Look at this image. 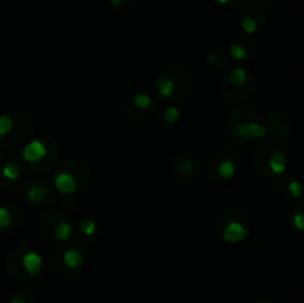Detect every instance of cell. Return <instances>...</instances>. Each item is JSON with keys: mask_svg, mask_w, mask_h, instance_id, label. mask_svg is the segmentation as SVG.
<instances>
[{"mask_svg": "<svg viewBox=\"0 0 304 303\" xmlns=\"http://www.w3.org/2000/svg\"><path fill=\"white\" fill-rule=\"evenodd\" d=\"M232 132L242 138H264L268 130L257 122H239L232 127Z\"/></svg>", "mask_w": 304, "mask_h": 303, "instance_id": "1", "label": "cell"}, {"mask_svg": "<svg viewBox=\"0 0 304 303\" xmlns=\"http://www.w3.org/2000/svg\"><path fill=\"white\" fill-rule=\"evenodd\" d=\"M248 235V229L240 221H230L222 230V238L230 244H238L244 241Z\"/></svg>", "mask_w": 304, "mask_h": 303, "instance_id": "2", "label": "cell"}, {"mask_svg": "<svg viewBox=\"0 0 304 303\" xmlns=\"http://www.w3.org/2000/svg\"><path fill=\"white\" fill-rule=\"evenodd\" d=\"M46 146L40 140H32L22 150V158L24 161L34 164V162H40L46 156Z\"/></svg>", "mask_w": 304, "mask_h": 303, "instance_id": "3", "label": "cell"}, {"mask_svg": "<svg viewBox=\"0 0 304 303\" xmlns=\"http://www.w3.org/2000/svg\"><path fill=\"white\" fill-rule=\"evenodd\" d=\"M55 187L60 193L62 195H68L73 193L78 189V181L74 178V175L70 173H60L55 177Z\"/></svg>", "mask_w": 304, "mask_h": 303, "instance_id": "4", "label": "cell"}, {"mask_svg": "<svg viewBox=\"0 0 304 303\" xmlns=\"http://www.w3.org/2000/svg\"><path fill=\"white\" fill-rule=\"evenodd\" d=\"M42 264H44L42 257L38 253H34V251H30V253L24 254V257H22V266H24L26 272L30 273V275H33V276L40 273Z\"/></svg>", "mask_w": 304, "mask_h": 303, "instance_id": "5", "label": "cell"}, {"mask_svg": "<svg viewBox=\"0 0 304 303\" xmlns=\"http://www.w3.org/2000/svg\"><path fill=\"white\" fill-rule=\"evenodd\" d=\"M268 168H270L272 173L276 174V175L285 173V170H286V156H285V153L274 152L268 159Z\"/></svg>", "mask_w": 304, "mask_h": 303, "instance_id": "6", "label": "cell"}, {"mask_svg": "<svg viewBox=\"0 0 304 303\" xmlns=\"http://www.w3.org/2000/svg\"><path fill=\"white\" fill-rule=\"evenodd\" d=\"M62 260H64V264H66L67 267L76 269V267H79V266L84 263L85 256H84L82 251H79V250H76V248H72V250H67V251L64 253Z\"/></svg>", "mask_w": 304, "mask_h": 303, "instance_id": "7", "label": "cell"}, {"mask_svg": "<svg viewBox=\"0 0 304 303\" xmlns=\"http://www.w3.org/2000/svg\"><path fill=\"white\" fill-rule=\"evenodd\" d=\"M158 92L162 98H170L175 91V82L168 76H160L156 82Z\"/></svg>", "mask_w": 304, "mask_h": 303, "instance_id": "8", "label": "cell"}, {"mask_svg": "<svg viewBox=\"0 0 304 303\" xmlns=\"http://www.w3.org/2000/svg\"><path fill=\"white\" fill-rule=\"evenodd\" d=\"M72 233H73V229H72V224L68 221H61L60 224L55 226L54 229V236L56 241H68L72 238Z\"/></svg>", "mask_w": 304, "mask_h": 303, "instance_id": "9", "label": "cell"}, {"mask_svg": "<svg viewBox=\"0 0 304 303\" xmlns=\"http://www.w3.org/2000/svg\"><path fill=\"white\" fill-rule=\"evenodd\" d=\"M246 79H248V73L242 67H236L227 75V81L234 87H242L246 82Z\"/></svg>", "mask_w": 304, "mask_h": 303, "instance_id": "10", "label": "cell"}, {"mask_svg": "<svg viewBox=\"0 0 304 303\" xmlns=\"http://www.w3.org/2000/svg\"><path fill=\"white\" fill-rule=\"evenodd\" d=\"M234 173H236V165H234V162L230 161V159L222 161V162L218 165L217 174L218 177L222 178V180H230V178L234 175Z\"/></svg>", "mask_w": 304, "mask_h": 303, "instance_id": "11", "label": "cell"}, {"mask_svg": "<svg viewBox=\"0 0 304 303\" xmlns=\"http://www.w3.org/2000/svg\"><path fill=\"white\" fill-rule=\"evenodd\" d=\"M27 198L34 204H44V199L48 198V190L44 186H33L27 192Z\"/></svg>", "mask_w": 304, "mask_h": 303, "instance_id": "12", "label": "cell"}, {"mask_svg": "<svg viewBox=\"0 0 304 303\" xmlns=\"http://www.w3.org/2000/svg\"><path fill=\"white\" fill-rule=\"evenodd\" d=\"M153 100L148 94H144V92H140V94H135L132 97V104L140 109V110H147L150 106H152Z\"/></svg>", "mask_w": 304, "mask_h": 303, "instance_id": "13", "label": "cell"}, {"mask_svg": "<svg viewBox=\"0 0 304 303\" xmlns=\"http://www.w3.org/2000/svg\"><path fill=\"white\" fill-rule=\"evenodd\" d=\"M240 27H242V30H244L245 33L252 35V33H256V32L258 30V23H257L256 18H252V17L248 15V14H245V15L242 17V20H240Z\"/></svg>", "mask_w": 304, "mask_h": 303, "instance_id": "14", "label": "cell"}, {"mask_svg": "<svg viewBox=\"0 0 304 303\" xmlns=\"http://www.w3.org/2000/svg\"><path fill=\"white\" fill-rule=\"evenodd\" d=\"M14 128V119L9 115H0V141Z\"/></svg>", "mask_w": 304, "mask_h": 303, "instance_id": "15", "label": "cell"}, {"mask_svg": "<svg viewBox=\"0 0 304 303\" xmlns=\"http://www.w3.org/2000/svg\"><path fill=\"white\" fill-rule=\"evenodd\" d=\"M2 174H3V177L8 178V180H16V178L20 177L21 171H20V167H18L16 164L8 162V164L2 168Z\"/></svg>", "mask_w": 304, "mask_h": 303, "instance_id": "16", "label": "cell"}, {"mask_svg": "<svg viewBox=\"0 0 304 303\" xmlns=\"http://www.w3.org/2000/svg\"><path fill=\"white\" fill-rule=\"evenodd\" d=\"M164 118H165V121H166L170 125H174V124L178 122V119H180V110H178L176 107H174V106H171V107H168V109L165 110Z\"/></svg>", "mask_w": 304, "mask_h": 303, "instance_id": "17", "label": "cell"}, {"mask_svg": "<svg viewBox=\"0 0 304 303\" xmlns=\"http://www.w3.org/2000/svg\"><path fill=\"white\" fill-rule=\"evenodd\" d=\"M80 230H82L86 236H92V235L95 233V230H96V224H95V221L90 220V218H84V220L80 221Z\"/></svg>", "mask_w": 304, "mask_h": 303, "instance_id": "18", "label": "cell"}, {"mask_svg": "<svg viewBox=\"0 0 304 303\" xmlns=\"http://www.w3.org/2000/svg\"><path fill=\"white\" fill-rule=\"evenodd\" d=\"M230 55L234 60H245L246 58V49L239 44H233L230 46Z\"/></svg>", "mask_w": 304, "mask_h": 303, "instance_id": "19", "label": "cell"}, {"mask_svg": "<svg viewBox=\"0 0 304 303\" xmlns=\"http://www.w3.org/2000/svg\"><path fill=\"white\" fill-rule=\"evenodd\" d=\"M303 190H304L303 183H300V181H297V180L290 181V184H288V192L291 193V196L298 198V196H302Z\"/></svg>", "mask_w": 304, "mask_h": 303, "instance_id": "20", "label": "cell"}, {"mask_svg": "<svg viewBox=\"0 0 304 303\" xmlns=\"http://www.w3.org/2000/svg\"><path fill=\"white\" fill-rule=\"evenodd\" d=\"M12 223V216L10 213L4 208V207H0V229H6L9 227Z\"/></svg>", "mask_w": 304, "mask_h": 303, "instance_id": "21", "label": "cell"}, {"mask_svg": "<svg viewBox=\"0 0 304 303\" xmlns=\"http://www.w3.org/2000/svg\"><path fill=\"white\" fill-rule=\"evenodd\" d=\"M292 224L297 230H304V213H297L292 217Z\"/></svg>", "mask_w": 304, "mask_h": 303, "instance_id": "22", "label": "cell"}, {"mask_svg": "<svg viewBox=\"0 0 304 303\" xmlns=\"http://www.w3.org/2000/svg\"><path fill=\"white\" fill-rule=\"evenodd\" d=\"M10 303H26V297H22V296H15V297L10 300Z\"/></svg>", "mask_w": 304, "mask_h": 303, "instance_id": "23", "label": "cell"}, {"mask_svg": "<svg viewBox=\"0 0 304 303\" xmlns=\"http://www.w3.org/2000/svg\"><path fill=\"white\" fill-rule=\"evenodd\" d=\"M108 2H110V3H112L113 6H119V5H122V3H124L125 0H108Z\"/></svg>", "mask_w": 304, "mask_h": 303, "instance_id": "24", "label": "cell"}, {"mask_svg": "<svg viewBox=\"0 0 304 303\" xmlns=\"http://www.w3.org/2000/svg\"><path fill=\"white\" fill-rule=\"evenodd\" d=\"M216 2H218L220 5H228V3L233 2V0H216Z\"/></svg>", "mask_w": 304, "mask_h": 303, "instance_id": "25", "label": "cell"}, {"mask_svg": "<svg viewBox=\"0 0 304 303\" xmlns=\"http://www.w3.org/2000/svg\"><path fill=\"white\" fill-rule=\"evenodd\" d=\"M2 158H3V155H2V152H0V161H2Z\"/></svg>", "mask_w": 304, "mask_h": 303, "instance_id": "26", "label": "cell"}]
</instances>
